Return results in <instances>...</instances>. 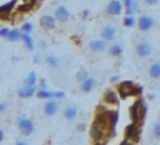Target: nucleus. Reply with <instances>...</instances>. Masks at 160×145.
Listing matches in <instances>:
<instances>
[{"mask_svg": "<svg viewBox=\"0 0 160 145\" xmlns=\"http://www.w3.org/2000/svg\"><path fill=\"white\" fill-rule=\"evenodd\" d=\"M126 10V15H134V13H138L139 12V3H138V0H134L133 3H131L128 8H125Z\"/></svg>", "mask_w": 160, "mask_h": 145, "instance_id": "29", "label": "nucleus"}, {"mask_svg": "<svg viewBox=\"0 0 160 145\" xmlns=\"http://www.w3.org/2000/svg\"><path fill=\"white\" fill-rule=\"evenodd\" d=\"M32 29H34V24L29 23V21H26L21 24V32H28V34H31L32 32Z\"/></svg>", "mask_w": 160, "mask_h": 145, "instance_id": "31", "label": "nucleus"}, {"mask_svg": "<svg viewBox=\"0 0 160 145\" xmlns=\"http://www.w3.org/2000/svg\"><path fill=\"white\" fill-rule=\"evenodd\" d=\"M125 139L131 140L133 143H138L141 140V124L131 121L125 128Z\"/></svg>", "mask_w": 160, "mask_h": 145, "instance_id": "3", "label": "nucleus"}, {"mask_svg": "<svg viewBox=\"0 0 160 145\" xmlns=\"http://www.w3.org/2000/svg\"><path fill=\"white\" fill-rule=\"evenodd\" d=\"M34 8V3H31V2H23L20 7H16V12L18 13H28V12H31V10Z\"/></svg>", "mask_w": 160, "mask_h": 145, "instance_id": "26", "label": "nucleus"}, {"mask_svg": "<svg viewBox=\"0 0 160 145\" xmlns=\"http://www.w3.org/2000/svg\"><path fill=\"white\" fill-rule=\"evenodd\" d=\"M110 118H112V128H117V124H118V119H120V113L117 110H112L110 111Z\"/></svg>", "mask_w": 160, "mask_h": 145, "instance_id": "30", "label": "nucleus"}, {"mask_svg": "<svg viewBox=\"0 0 160 145\" xmlns=\"http://www.w3.org/2000/svg\"><path fill=\"white\" fill-rule=\"evenodd\" d=\"M120 95H118V90H113V89H108L105 90V94H103V103L108 105V106H118L120 105Z\"/></svg>", "mask_w": 160, "mask_h": 145, "instance_id": "8", "label": "nucleus"}, {"mask_svg": "<svg viewBox=\"0 0 160 145\" xmlns=\"http://www.w3.org/2000/svg\"><path fill=\"white\" fill-rule=\"evenodd\" d=\"M108 53H110V56H120L121 53H123V47H121L120 44H113V45H110L108 47Z\"/></svg>", "mask_w": 160, "mask_h": 145, "instance_id": "23", "label": "nucleus"}, {"mask_svg": "<svg viewBox=\"0 0 160 145\" xmlns=\"http://www.w3.org/2000/svg\"><path fill=\"white\" fill-rule=\"evenodd\" d=\"M58 111V103L55 100H47L44 105V114L45 116H53L55 113Z\"/></svg>", "mask_w": 160, "mask_h": 145, "instance_id": "16", "label": "nucleus"}, {"mask_svg": "<svg viewBox=\"0 0 160 145\" xmlns=\"http://www.w3.org/2000/svg\"><path fill=\"white\" fill-rule=\"evenodd\" d=\"M23 2H26V0H23Z\"/></svg>", "mask_w": 160, "mask_h": 145, "instance_id": "47", "label": "nucleus"}, {"mask_svg": "<svg viewBox=\"0 0 160 145\" xmlns=\"http://www.w3.org/2000/svg\"><path fill=\"white\" fill-rule=\"evenodd\" d=\"M8 110V103L7 102H0V113H3Z\"/></svg>", "mask_w": 160, "mask_h": 145, "instance_id": "35", "label": "nucleus"}, {"mask_svg": "<svg viewBox=\"0 0 160 145\" xmlns=\"http://www.w3.org/2000/svg\"><path fill=\"white\" fill-rule=\"evenodd\" d=\"M160 2V0H144V3H147V5H150V7H152V5H157Z\"/></svg>", "mask_w": 160, "mask_h": 145, "instance_id": "38", "label": "nucleus"}, {"mask_svg": "<svg viewBox=\"0 0 160 145\" xmlns=\"http://www.w3.org/2000/svg\"><path fill=\"white\" fill-rule=\"evenodd\" d=\"M53 16H55V19H57L58 23H67L68 19H70V12H68V8H67V7L60 5V7L55 8Z\"/></svg>", "mask_w": 160, "mask_h": 145, "instance_id": "11", "label": "nucleus"}, {"mask_svg": "<svg viewBox=\"0 0 160 145\" xmlns=\"http://www.w3.org/2000/svg\"><path fill=\"white\" fill-rule=\"evenodd\" d=\"M89 15H91V13H89V10H84V12L81 13V18H89Z\"/></svg>", "mask_w": 160, "mask_h": 145, "instance_id": "40", "label": "nucleus"}, {"mask_svg": "<svg viewBox=\"0 0 160 145\" xmlns=\"http://www.w3.org/2000/svg\"><path fill=\"white\" fill-rule=\"evenodd\" d=\"M89 135H91V139H92L94 142H102V140H107V137H108L110 134H108L107 131H103L102 128H99L97 124L92 123L91 129H89Z\"/></svg>", "mask_w": 160, "mask_h": 145, "instance_id": "6", "label": "nucleus"}, {"mask_svg": "<svg viewBox=\"0 0 160 145\" xmlns=\"http://www.w3.org/2000/svg\"><path fill=\"white\" fill-rule=\"evenodd\" d=\"M37 99H42V100H53L55 99V90H47V89H39L36 92Z\"/></svg>", "mask_w": 160, "mask_h": 145, "instance_id": "19", "label": "nucleus"}, {"mask_svg": "<svg viewBox=\"0 0 160 145\" xmlns=\"http://www.w3.org/2000/svg\"><path fill=\"white\" fill-rule=\"evenodd\" d=\"M138 29L141 32H147V31H150L154 26H155V19L150 16V15H141L139 18H138Z\"/></svg>", "mask_w": 160, "mask_h": 145, "instance_id": "5", "label": "nucleus"}, {"mask_svg": "<svg viewBox=\"0 0 160 145\" xmlns=\"http://www.w3.org/2000/svg\"><path fill=\"white\" fill-rule=\"evenodd\" d=\"M3 139H5V134H3V131H2V129H0V143L3 142Z\"/></svg>", "mask_w": 160, "mask_h": 145, "instance_id": "44", "label": "nucleus"}, {"mask_svg": "<svg viewBox=\"0 0 160 145\" xmlns=\"http://www.w3.org/2000/svg\"><path fill=\"white\" fill-rule=\"evenodd\" d=\"M37 90H36V85H23V87H20L18 89V97H21V99H31V97L36 94Z\"/></svg>", "mask_w": 160, "mask_h": 145, "instance_id": "15", "label": "nucleus"}, {"mask_svg": "<svg viewBox=\"0 0 160 145\" xmlns=\"http://www.w3.org/2000/svg\"><path fill=\"white\" fill-rule=\"evenodd\" d=\"M121 2H123V7H125V8H128V7H129L131 3L134 2V0H121Z\"/></svg>", "mask_w": 160, "mask_h": 145, "instance_id": "39", "label": "nucleus"}, {"mask_svg": "<svg viewBox=\"0 0 160 145\" xmlns=\"http://www.w3.org/2000/svg\"><path fill=\"white\" fill-rule=\"evenodd\" d=\"M152 52H154L152 45L147 44V42H141V44L136 45V55L139 58H147V56L152 55Z\"/></svg>", "mask_w": 160, "mask_h": 145, "instance_id": "10", "label": "nucleus"}, {"mask_svg": "<svg viewBox=\"0 0 160 145\" xmlns=\"http://www.w3.org/2000/svg\"><path fill=\"white\" fill-rule=\"evenodd\" d=\"M123 10H125V7H123L121 0H110L108 5L105 7V13L108 16H118V15H121Z\"/></svg>", "mask_w": 160, "mask_h": 145, "instance_id": "7", "label": "nucleus"}, {"mask_svg": "<svg viewBox=\"0 0 160 145\" xmlns=\"http://www.w3.org/2000/svg\"><path fill=\"white\" fill-rule=\"evenodd\" d=\"M146 114H147V105L144 102V99H136V102L129 106V118L133 123L138 124H142V121L146 119Z\"/></svg>", "mask_w": 160, "mask_h": 145, "instance_id": "2", "label": "nucleus"}, {"mask_svg": "<svg viewBox=\"0 0 160 145\" xmlns=\"http://www.w3.org/2000/svg\"><path fill=\"white\" fill-rule=\"evenodd\" d=\"M8 34H10V29H8V27H0V37L7 39Z\"/></svg>", "mask_w": 160, "mask_h": 145, "instance_id": "33", "label": "nucleus"}, {"mask_svg": "<svg viewBox=\"0 0 160 145\" xmlns=\"http://www.w3.org/2000/svg\"><path fill=\"white\" fill-rule=\"evenodd\" d=\"M12 13H0V21H10Z\"/></svg>", "mask_w": 160, "mask_h": 145, "instance_id": "34", "label": "nucleus"}, {"mask_svg": "<svg viewBox=\"0 0 160 145\" xmlns=\"http://www.w3.org/2000/svg\"><path fill=\"white\" fill-rule=\"evenodd\" d=\"M57 23L58 21L55 19V16H50V15H42L41 19H39V24L44 31H53V29L57 27Z\"/></svg>", "mask_w": 160, "mask_h": 145, "instance_id": "9", "label": "nucleus"}, {"mask_svg": "<svg viewBox=\"0 0 160 145\" xmlns=\"http://www.w3.org/2000/svg\"><path fill=\"white\" fill-rule=\"evenodd\" d=\"M112 84H113V82H120V76L118 74H113V76H110V79H108Z\"/></svg>", "mask_w": 160, "mask_h": 145, "instance_id": "36", "label": "nucleus"}, {"mask_svg": "<svg viewBox=\"0 0 160 145\" xmlns=\"http://www.w3.org/2000/svg\"><path fill=\"white\" fill-rule=\"evenodd\" d=\"M16 145H28L26 142H16Z\"/></svg>", "mask_w": 160, "mask_h": 145, "instance_id": "46", "label": "nucleus"}, {"mask_svg": "<svg viewBox=\"0 0 160 145\" xmlns=\"http://www.w3.org/2000/svg\"><path fill=\"white\" fill-rule=\"evenodd\" d=\"M21 36H23L21 29H10V34H8L7 41L8 42H18V41H21Z\"/></svg>", "mask_w": 160, "mask_h": 145, "instance_id": "21", "label": "nucleus"}, {"mask_svg": "<svg viewBox=\"0 0 160 145\" xmlns=\"http://www.w3.org/2000/svg\"><path fill=\"white\" fill-rule=\"evenodd\" d=\"M32 61H34V63H41V56H39V55H34Z\"/></svg>", "mask_w": 160, "mask_h": 145, "instance_id": "43", "label": "nucleus"}, {"mask_svg": "<svg viewBox=\"0 0 160 145\" xmlns=\"http://www.w3.org/2000/svg\"><path fill=\"white\" fill-rule=\"evenodd\" d=\"M39 85H41V89H47V81L44 79V77L39 79Z\"/></svg>", "mask_w": 160, "mask_h": 145, "instance_id": "37", "label": "nucleus"}, {"mask_svg": "<svg viewBox=\"0 0 160 145\" xmlns=\"http://www.w3.org/2000/svg\"><path fill=\"white\" fill-rule=\"evenodd\" d=\"M152 135L155 139H160V121L154 124V128H152Z\"/></svg>", "mask_w": 160, "mask_h": 145, "instance_id": "32", "label": "nucleus"}, {"mask_svg": "<svg viewBox=\"0 0 160 145\" xmlns=\"http://www.w3.org/2000/svg\"><path fill=\"white\" fill-rule=\"evenodd\" d=\"M96 85H97V81L94 79V77H91V76H89L86 81L79 84V90H81V92H84V94H89V92H92V90H94V87H96Z\"/></svg>", "mask_w": 160, "mask_h": 145, "instance_id": "14", "label": "nucleus"}, {"mask_svg": "<svg viewBox=\"0 0 160 145\" xmlns=\"http://www.w3.org/2000/svg\"><path fill=\"white\" fill-rule=\"evenodd\" d=\"M120 145H134V143H133V142H131V140H128V139H125V140H123V142H121Z\"/></svg>", "mask_w": 160, "mask_h": 145, "instance_id": "41", "label": "nucleus"}, {"mask_svg": "<svg viewBox=\"0 0 160 145\" xmlns=\"http://www.w3.org/2000/svg\"><path fill=\"white\" fill-rule=\"evenodd\" d=\"M117 90H118L120 99H129V97H141L142 95V87L133 81H120Z\"/></svg>", "mask_w": 160, "mask_h": 145, "instance_id": "1", "label": "nucleus"}, {"mask_svg": "<svg viewBox=\"0 0 160 145\" xmlns=\"http://www.w3.org/2000/svg\"><path fill=\"white\" fill-rule=\"evenodd\" d=\"M45 63L50 68H58L60 66V60L55 55H45Z\"/></svg>", "mask_w": 160, "mask_h": 145, "instance_id": "25", "label": "nucleus"}, {"mask_svg": "<svg viewBox=\"0 0 160 145\" xmlns=\"http://www.w3.org/2000/svg\"><path fill=\"white\" fill-rule=\"evenodd\" d=\"M62 114H63V118L67 121H74V119H76V116H78V108H76V106H73V105H70V106H67V108H63Z\"/></svg>", "mask_w": 160, "mask_h": 145, "instance_id": "17", "label": "nucleus"}, {"mask_svg": "<svg viewBox=\"0 0 160 145\" xmlns=\"http://www.w3.org/2000/svg\"><path fill=\"white\" fill-rule=\"evenodd\" d=\"M117 36V29L115 26H103L100 29V39H103L105 42H110V41H113Z\"/></svg>", "mask_w": 160, "mask_h": 145, "instance_id": "12", "label": "nucleus"}, {"mask_svg": "<svg viewBox=\"0 0 160 145\" xmlns=\"http://www.w3.org/2000/svg\"><path fill=\"white\" fill-rule=\"evenodd\" d=\"M138 24V19L134 18V15H126L123 18V26L125 27H134Z\"/></svg>", "mask_w": 160, "mask_h": 145, "instance_id": "24", "label": "nucleus"}, {"mask_svg": "<svg viewBox=\"0 0 160 145\" xmlns=\"http://www.w3.org/2000/svg\"><path fill=\"white\" fill-rule=\"evenodd\" d=\"M149 76L152 79H160V61H155L149 66Z\"/></svg>", "mask_w": 160, "mask_h": 145, "instance_id": "20", "label": "nucleus"}, {"mask_svg": "<svg viewBox=\"0 0 160 145\" xmlns=\"http://www.w3.org/2000/svg\"><path fill=\"white\" fill-rule=\"evenodd\" d=\"M16 126L23 135H31L34 132V123L29 118H26V116H20L16 119Z\"/></svg>", "mask_w": 160, "mask_h": 145, "instance_id": "4", "label": "nucleus"}, {"mask_svg": "<svg viewBox=\"0 0 160 145\" xmlns=\"http://www.w3.org/2000/svg\"><path fill=\"white\" fill-rule=\"evenodd\" d=\"M88 77H89V71H88V70H79L74 79H76V82H78V84H81V82L86 81Z\"/></svg>", "mask_w": 160, "mask_h": 145, "instance_id": "28", "label": "nucleus"}, {"mask_svg": "<svg viewBox=\"0 0 160 145\" xmlns=\"http://www.w3.org/2000/svg\"><path fill=\"white\" fill-rule=\"evenodd\" d=\"M21 42H23V45H24V48L28 52H34V39H32V36L31 34H28V32H23V36H21Z\"/></svg>", "mask_w": 160, "mask_h": 145, "instance_id": "18", "label": "nucleus"}, {"mask_svg": "<svg viewBox=\"0 0 160 145\" xmlns=\"http://www.w3.org/2000/svg\"><path fill=\"white\" fill-rule=\"evenodd\" d=\"M16 0H10V2H7L3 5H0V13H12L13 10L16 8Z\"/></svg>", "mask_w": 160, "mask_h": 145, "instance_id": "22", "label": "nucleus"}, {"mask_svg": "<svg viewBox=\"0 0 160 145\" xmlns=\"http://www.w3.org/2000/svg\"><path fill=\"white\" fill-rule=\"evenodd\" d=\"M45 47H47V42H45V41H41V42H39V48H42V50H44Z\"/></svg>", "mask_w": 160, "mask_h": 145, "instance_id": "42", "label": "nucleus"}, {"mask_svg": "<svg viewBox=\"0 0 160 145\" xmlns=\"http://www.w3.org/2000/svg\"><path fill=\"white\" fill-rule=\"evenodd\" d=\"M36 82H37V74L36 73H29L28 74V77L23 81V85H36Z\"/></svg>", "mask_w": 160, "mask_h": 145, "instance_id": "27", "label": "nucleus"}, {"mask_svg": "<svg viewBox=\"0 0 160 145\" xmlns=\"http://www.w3.org/2000/svg\"><path fill=\"white\" fill-rule=\"evenodd\" d=\"M86 129V124H78V131H84Z\"/></svg>", "mask_w": 160, "mask_h": 145, "instance_id": "45", "label": "nucleus"}, {"mask_svg": "<svg viewBox=\"0 0 160 145\" xmlns=\"http://www.w3.org/2000/svg\"><path fill=\"white\" fill-rule=\"evenodd\" d=\"M92 52H96V53H102V52H105L107 50V42L103 41V39H94V41L89 42L88 45Z\"/></svg>", "mask_w": 160, "mask_h": 145, "instance_id": "13", "label": "nucleus"}]
</instances>
